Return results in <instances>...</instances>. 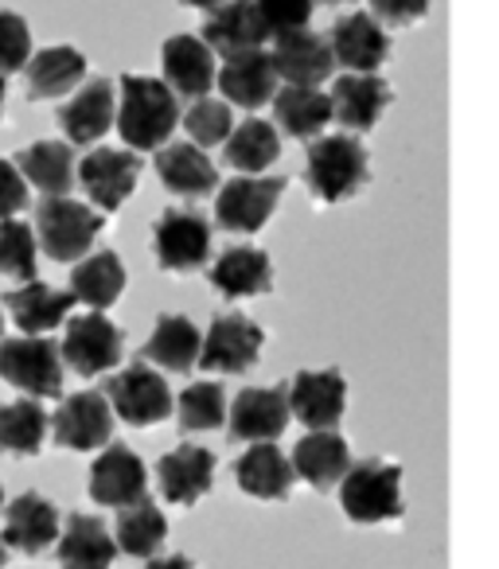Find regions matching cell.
I'll list each match as a JSON object with an SVG mask.
<instances>
[{
    "label": "cell",
    "mask_w": 499,
    "mask_h": 569,
    "mask_svg": "<svg viewBox=\"0 0 499 569\" xmlns=\"http://www.w3.org/2000/svg\"><path fill=\"white\" fill-rule=\"evenodd\" d=\"M180 126V98L152 74H126L121 79V110L118 129L129 149H160L168 144L172 129Z\"/></svg>",
    "instance_id": "6da1fadb"
},
{
    "label": "cell",
    "mask_w": 499,
    "mask_h": 569,
    "mask_svg": "<svg viewBox=\"0 0 499 569\" xmlns=\"http://www.w3.org/2000/svg\"><path fill=\"white\" fill-rule=\"evenodd\" d=\"M305 183L317 203H343L367 183V149L356 133L312 137Z\"/></svg>",
    "instance_id": "7a4b0ae2"
},
{
    "label": "cell",
    "mask_w": 499,
    "mask_h": 569,
    "mask_svg": "<svg viewBox=\"0 0 499 569\" xmlns=\"http://www.w3.org/2000/svg\"><path fill=\"white\" fill-rule=\"evenodd\" d=\"M340 507L351 522H387L402 515V468L390 460H351L340 480Z\"/></svg>",
    "instance_id": "3957f363"
},
{
    "label": "cell",
    "mask_w": 499,
    "mask_h": 569,
    "mask_svg": "<svg viewBox=\"0 0 499 569\" xmlns=\"http://www.w3.org/2000/svg\"><path fill=\"white\" fill-rule=\"evenodd\" d=\"M106 219L90 203L71 196H43L36 207V242L56 261H79L102 234Z\"/></svg>",
    "instance_id": "277c9868"
},
{
    "label": "cell",
    "mask_w": 499,
    "mask_h": 569,
    "mask_svg": "<svg viewBox=\"0 0 499 569\" xmlns=\"http://www.w3.org/2000/svg\"><path fill=\"white\" fill-rule=\"evenodd\" d=\"M0 379L24 390L28 398H59L63 395V356L56 340L43 336H0Z\"/></svg>",
    "instance_id": "5b68a950"
},
{
    "label": "cell",
    "mask_w": 499,
    "mask_h": 569,
    "mask_svg": "<svg viewBox=\"0 0 499 569\" xmlns=\"http://www.w3.org/2000/svg\"><path fill=\"white\" fill-rule=\"evenodd\" d=\"M102 398L126 426H157L172 413V390L149 363H129L102 382Z\"/></svg>",
    "instance_id": "8992f818"
},
{
    "label": "cell",
    "mask_w": 499,
    "mask_h": 569,
    "mask_svg": "<svg viewBox=\"0 0 499 569\" xmlns=\"http://www.w3.org/2000/svg\"><path fill=\"white\" fill-rule=\"evenodd\" d=\"M286 183V176H234L219 188L214 222L230 234H255L270 222Z\"/></svg>",
    "instance_id": "52a82bcc"
},
{
    "label": "cell",
    "mask_w": 499,
    "mask_h": 569,
    "mask_svg": "<svg viewBox=\"0 0 499 569\" xmlns=\"http://www.w3.org/2000/svg\"><path fill=\"white\" fill-rule=\"evenodd\" d=\"M121 351H126V336L113 325L106 312H82V317L67 320L63 336V363L71 367L82 379H94L102 371H113L121 363Z\"/></svg>",
    "instance_id": "ba28073f"
},
{
    "label": "cell",
    "mask_w": 499,
    "mask_h": 569,
    "mask_svg": "<svg viewBox=\"0 0 499 569\" xmlns=\"http://www.w3.org/2000/svg\"><path fill=\"white\" fill-rule=\"evenodd\" d=\"M266 332L242 312H222L211 320L203 343H199V359L196 363L203 371H222V375H242L258 363L262 356Z\"/></svg>",
    "instance_id": "9c48e42d"
},
{
    "label": "cell",
    "mask_w": 499,
    "mask_h": 569,
    "mask_svg": "<svg viewBox=\"0 0 499 569\" xmlns=\"http://www.w3.org/2000/svg\"><path fill=\"white\" fill-rule=\"evenodd\" d=\"M152 250L157 261L172 273H188L199 269L211 258V219L188 207H164L152 230Z\"/></svg>",
    "instance_id": "30bf717a"
},
{
    "label": "cell",
    "mask_w": 499,
    "mask_h": 569,
    "mask_svg": "<svg viewBox=\"0 0 499 569\" xmlns=\"http://www.w3.org/2000/svg\"><path fill=\"white\" fill-rule=\"evenodd\" d=\"M82 191L90 196V203L98 211H118L137 188V176H141V157L126 149H94L74 164Z\"/></svg>",
    "instance_id": "8fae6325"
},
{
    "label": "cell",
    "mask_w": 499,
    "mask_h": 569,
    "mask_svg": "<svg viewBox=\"0 0 499 569\" xmlns=\"http://www.w3.org/2000/svg\"><path fill=\"white\" fill-rule=\"evenodd\" d=\"M289 418L301 421L309 433L336 429V421L348 410V382L340 371H301L286 387Z\"/></svg>",
    "instance_id": "7c38bea8"
},
{
    "label": "cell",
    "mask_w": 499,
    "mask_h": 569,
    "mask_svg": "<svg viewBox=\"0 0 499 569\" xmlns=\"http://www.w3.org/2000/svg\"><path fill=\"white\" fill-rule=\"evenodd\" d=\"M273 71L278 79H286L289 87H320L332 79L336 59L325 36H317L312 28H289V32H273Z\"/></svg>",
    "instance_id": "4fadbf2b"
},
{
    "label": "cell",
    "mask_w": 499,
    "mask_h": 569,
    "mask_svg": "<svg viewBox=\"0 0 499 569\" xmlns=\"http://www.w3.org/2000/svg\"><path fill=\"white\" fill-rule=\"evenodd\" d=\"M199 40L211 48V56L219 51L222 59H230L238 51H258L266 40H273V32L266 28L255 0H222V4L207 9Z\"/></svg>",
    "instance_id": "5bb4252c"
},
{
    "label": "cell",
    "mask_w": 499,
    "mask_h": 569,
    "mask_svg": "<svg viewBox=\"0 0 499 569\" xmlns=\"http://www.w3.org/2000/svg\"><path fill=\"white\" fill-rule=\"evenodd\" d=\"M51 433L63 449L90 452L98 445H110L113 437V410L102 398V390H79L67 402H59L51 418Z\"/></svg>",
    "instance_id": "9a60e30c"
},
{
    "label": "cell",
    "mask_w": 499,
    "mask_h": 569,
    "mask_svg": "<svg viewBox=\"0 0 499 569\" xmlns=\"http://www.w3.org/2000/svg\"><path fill=\"white\" fill-rule=\"evenodd\" d=\"M328 48H332L336 63H343L351 74H379V67L390 56V36L382 32L371 12H348L332 24Z\"/></svg>",
    "instance_id": "2e32d148"
},
{
    "label": "cell",
    "mask_w": 499,
    "mask_h": 569,
    "mask_svg": "<svg viewBox=\"0 0 499 569\" xmlns=\"http://www.w3.org/2000/svg\"><path fill=\"white\" fill-rule=\"evenodd\" d=\"M230 441H273L289 426L286 387H246L230 406Z\"/></svg>",
    "instance_id": "e0dca14e"
},
{
    "label": "cell",
    "mask_w": 499,
    "mask_h": 569,
    "mask_svg": "<svg viewBox=\"0 0 499 569\" xmlns=\"http://www.w3.org/2000/svg\"><path fill=\"white\" fill-rule=\"evenodd\" d=\"M149 491V468L126 445H110L90 468V499L102 507H129Z\"/></svg>",
    "instance_id": "ac0fdd59"
},
{
    "label": "cell",
    "mask_w": 499,
    "mask_h": 569,
    "mask_svg": "<svg viewBox=\"0 0 499 569\" xmlns=\"http://www.w3.org/2000/svg\"><path fill=\"white\" fill-rule=\"evenodd\" d=\"M0 542L20 553L40 558L51 542H59V507L43 499L40 491H24L4 507V535Z\"/></svg>",
    "instance_id": "d6986e66"
},
{
    "label": "cell",
    "mask_w": 499,
    "mask_h": 569,
    "mask_svg": "<svg viewBox=\"0 0 499 569\" xmlns=\"http://www.w3.org/2000/svg\"><path fill=\"white\" fill-rule=\"evenodd\" d=\"M157 480L168 503L191 507L211 491L214 480V452L203 445H176L172 452L157 460Z\"/></svg>",
    "instance_id": "ffe728a7"
},
{
    "label": "cell",
    "mask_w": 499,
    "mask_h": 569,
    "mask_svg": "<svg viewBox=\"0 0 499 569\" xmlns=\"http://www.w3.org/2000/svg\"><path fill=\"white\" fill-rule=\"evenodd\" d=\"M214 79H219V90L227 94V102L246 106V110H262L278 94V71H273V59L266 48L230 56Z\"/></svg>",
    "instance_id": "44dd1931"
},
{
    "label": "cell",
    "mask_w": 499,
    "mask_h": 569,
    "mask_svg": "<svg viewBox=\"0 0 499 569\" xmlns=\"http://www.w3.org/2000/svg\"><path fill=\"white\" fill-rule=\"evenodd\" d=\"M328 98H332V118L343 126V133H367L395 94H390V82L379 74H340Z\"/></svg>",
    "instance_id": "7402d4cb"
},
{
    "label": "cell",
    "mask_w": 499,
    "mask_h": 569,
    "mask_svg": "<svg viewBox=\"0 0 499 569\" xmlns=\"http://www.w3.org/2000/svg\"><path fill=\"white\" fill-rule=\"evenodd\" d=\"M160 59H164V87L176 98L199 102L214 87V56L199 36H168Z\"/></svg>",
    "instance_id": "603a6c76"
},
{
    "label": "cell",
    "mask_w": 499,
    "mask_h": 569,
    "mask_svg": "<svg viewBox=\"0 0 499 569\" xmlns=\"http://www.w3.org/2000/svg\"><path fill=\"white\" fill-rule=\"evenodd\" d=\"M113 82L110 79H94L71 98V102L59 106L56 121L63 126L67 144H94L110 133L113 126Z\"/></svg>",
    "instance_id": "cb8c5ba5"
},
{
    "label": "cell",
    "mask_w": 499,
    "mask_h": 569,
    "mask_svg": "<svg viewBox=\"0 0 499 569\" xmlns=\"http://www.w3.org/2000/svg\"><path fill=\"white\" fill-rule=\"evenodd\" d=\"M211 284L227 297V301L270 293L273 289L270 253L255 250V246H230V250H222L219 261L211 266Z\"/></svg>",
    "instance_id": "d4e9b609"
},
{
    "label": "cell",
    "mask_w": 499,
    "mask_h": 569,
    "mask_svg": "<svg viewBox=\"0 0 499 569\" xmlns=\"http://www.w3.org/2000/svg\"><path fill=\"white\" fill-rule=\"evenodd\" d=\"M157 176L172 196H183V199H203L219 188V172H214L211 157H207L203 149H196L191 141L160 144Z\"/></svg>",
    "instance_id": "484cf974"
},
{
    "label": "cell",
    "mask_w": 499,
    "mask_h": 569,
    "mask_svg": "<svg viewBox=\"0 0 499 569\" xmlns=\"http://www.w3.org/2000/svg\"><path fill=\"white\" fill-rule=\"evenodd\" d=\"M234 480L246 496H255V499H289L297 472L278 445L258 441L234 460Z\"/></svg>",
    "instance_id": "4316f807"
},
{
    "label": "cell",
    "mask_w": 499,
    "mask_h": 569,
    "mask_svg": "<svg viewBox=\"0 0 499 569\" xmlns=\"http://www.w3.org/2000/svg\"><path fill=\"white\" fill-rule=\"evenodd\" d=\"M28 74V102H43V98H63L87 79V56L67 43H51L40 48L24 67Z\"/></svg>",
    "instance_id": "83f0119b"
},
{
    "label": "cell",
    "mask_w": 499,
    "mask_h": 569,
    "mask_svg": "<svg viewBox=\"0 0 499 569\" xmlns=\"http://www.w3.org/2000/svg\"><path fill=\"white\" fill-rule=\"evenodd\" d=\"M289 465H293V472L301 476V480H309L317 491H328L332 483H340L343 472L351 468V449L340 433L320 429V433H309L293 445Z\"/></svg>",
    "instance_id": "f1b7e54d"
},
{
    "label": "cell",
    "mask_w": 499,
    "mask_h": 569,
    "mask_svg": "<svg viewBox=\"0 0 499 569\" xmlns=\"http://www.w3.org/2000/svg\"><path fill=\"white\" fill-rule=\"evenodd\" d=\"M12 320L24 336H43L51 328H59L67 320V312L74 309V297L67 289H51L48 281H24L20 289L4 293Z\"/></svg>",
    "instance_id": "f546056e"
},
{
    "label": "cell",
    "mask_w": 499,
    "mask_h": 569,
    "mask_svg": "<svg viewBox=\"0 0 499 569\" xmlns=\"http://www.w3.org/2000/svg\"><path fill=\"white\" fill-rule=\"evenodd\" d=\"M118 558V542H113L110 527L98 515L74 511L67 519L63 542H59V566L63 569H110Z\"/></svg>",
    "instance_id": "4dcf8cb0"
},
{
    "label": "cell",
    "mask_w": 499,
    "mask_h": 569,
    "mask_svg": "<svg viewBox=\"0 0 499 569\" xmlns=\"http://www.w3.org/2000/svg\"><path fill=\"white\" fill-rule=\"evenodd\" d=\"M17 172L24 183L40 188L43 196H71L74 188V144L67 141H36L17 152Z\"/></svg>",
    "instance_id": "1f68e13d"
},
{
    "label": "cell",
    "mask_w": 499,
    "mask_h": 569,
    "mask_svg": "<svg viewBox=\"0 0 499 569\" xmlns=\"http://www.w3.org/2000/svg\"><path fill=\"white\" fill-rule=\"evenodd\" d=\"M199 343H203V332H199L188 317L168 312V317L157 320L152 336L144 340L141 363H157L160 371H183L188 375L199 359Z\"/></svg>",
    "instance_id": "d6a6232c"
},
{
    "label": "cell",
    "mask_w": 499,
    "mask_h": 569,
    "mask_svg": "<svg viewBox=\"0 0 499 569\" xmlns=\"http://www.w3.org/2000/svg\"><path fill=\"white\" fill-rule=\"evenodd\" d=\"M273 121L297 141H312L332 121V98L317 87H286L273 94Z\"/></svg>",
    "instance_id": "836d02e7"
},
{
    "label": "cell",
    "mask_w": 499,
    "mask_h": 569,
    "mask_svg": "<svg viewBox=\"0 0 499 569\" xmlns=\"http://www.w3.org/2000/svg\"><path fill=\"white\" fill-rule=\"evenodd\" d=\"M121 289H126V266H121V258L113 250H98L94 258H82L79 266H74L71 289H67V293H71L74 301L90 305L94 312H102L118 301Z\"/></svg>",
    "instance_id": "e575fe53"
},
{
    "label": "cell",
    "mask_w": 499,
    "mask_h": 569,
    "mask_svg": "<svg viewBox=\"0 0 499 569\" xmlns=\"http://www.w3.org/2000/svg\"><path fill=\"white\" fill-rule=\"evenodd\" d=\"M164 538H168V519L149 496L118 511V535H113V542L129 558H157Z\"/></svg>",
    "instance_id": "d590c367"
},
{
    "label": "cell",
    "mask_w": 499,
    "mask_h": 569,
    "mask_svg": "<svg viewBox=\"0 0 499 569\" xmlns=\"http://www.w3.org/2000/svg\"><path fill=\"white\" fill-rule=\"evenodd\" d=\"M51 429V418L36 398L0 406V449L12 457H36L43 449V437Z\"/></svg>",
    "instance_id": "8d00e7d4"
},
{
    "label": "cell",
    "mask_w": 499,
    "mask_h": 569,
    "mask_svg": "<svg viewBox=\"0 0 499 569\" xmlns=\"http://www.w3.org/2000/svg\"><path fill=\"white\" fill-rule=\"evenodd\" d=\"M278 157H281V133L273 121L250 118L238 129H230V137H227V164L230 168L255 176V172H262V168H270Z\"/></svg>",
    "instance_id": "74e56055"
},
{
    "label": "cell",
    "mask_w": 499,
    "mask_h": 569,
    "mask_svg": "<svg viewBox=\"0 0 499 569\" xmlns=\"http://www.w3.org/2000/svg\"><path fill=\"white\" fill-rule=\"evenodd\" d=\"M176 413H180L183 433H203V429H219L227 421V395L219 382L203 379L191 382L180 398H176Z\"/></svg>",
    "instance_id": "f35d334b"
},
{
    "label": "cell",
    "mask_w": 499,
    "mask_h": 569,
    "mask_svg": "<svg viewBox=\"0 0 499 569\" xmlns=\"http://www.w3.org/2000/svg\"><path fill=\"white\" fill-rule=\"evenodd\" d=\"M40 242H36L32 227L20 219H0V273L20 277V281H36V258Z\"/></svg>",
    "instance_id": "ab89813d"
},
{
    "label": "cell",
    "mask_w": 499,
    "mask_h": 569,
    "mask_svg": "<svg viewBox=\"0 0 499 569\" xmlns=\"http://www.w3.org/2000/svg\"><path fill=\"white\" fill-rule=\"evenodd\" d=\"M188 126V137L196 149H211V144L227 141L230 129H234V113H230V102H219V98H199L188 110V118H180Z\"/></svg>",
    "instance_id": "60d3db41"
},
{
    "label": "cell",
    "mask_w": 499,
    "mask_h": 569,
    "mask_svg": "<svg viewBox=\"0 0 499 569\" xmlns=\"http://www.w3.org/2000/svg\"><path fill=\"white\" fill-rule=\"evenodd\" d=\"M32 59V32L20 12H0V74H17Z\"/></svg>",
    "instance_id": "b9f144b4"
},
{
    "label": "cell",
    "mask_w": 499,
    "mask_h": 569,
    "mask_svg": "<svg viewBox=\"0 0 499 569\" xmlns=\"http://www.w3.org/2000/svg\"><path fill=\"white\" fill-rule=\"evenodd\" d=\"M270 32H289V28H305L312 20L317 0H255Z\"/></svg>",
    "instance_id": "7bdbcfd3"
},
{
    "label": "cell",
    "mask_w": 499,
    "mask_h": 569,
    "mask_svg": "<svg viewBox=\"0 0 499 569\" xmlns=\"http://www.w3.org/2000/svg\"><path fill=\"white\" fill-rule=\"evenodd\" d=\"M28 207V183L12 160H0V219H12Z\"/></svg>",
    "instance_id": "ee69618b"
},
{
    "label": "cell",
    "mask_w": 499,
    "mask_h": 569,
    "mask_svg": "<svg viewBox=\"0 0 499 569\" xmlns=\"http://www.w3.org/2000/svg\"><path fill=\"white\" fill-rule=\"evenodd\" d=\"M429 12V0H371V17L390 28H406Z\"/></svg>",
    "instance_id": "f6af8a7d"
},
{
    "label": "cell",
    "mask_w": 499,
    "mask_h": 569,
    "mask_svg": "<svg viewBox=\"0 0 499 569\" xmlns=\"http://www.w3.org/2000/svg\"><path fill=\"white\" fill-rule=\"evenodd\" d=\"M144 569H196V566H191V558H183V553H168V558H149Z\"/></svg>",
    "instance_id": "bcb514c9"
},
{
    "label": "cell",
    "mask_w": 499,
    "mask_h": 569,
    "mask_svg": "<svg viewBox=\"0 0 499 569\" xmlns=\"http://www.w3.org/2000/svg\"><path fill=\"white\" fill-rule=\"evenodd\" d=\"M183 4H191V9H214V4H222V0H183Z\"/></svg>",
    "instance_id": "7dc6e473"
},
{
    "label": "cell",
    "mask_w": 499,
    "mask_h": 569,
    "mask_svg": "<svg viewBox=\"0 0 499 569\" xmlns=\"http://www.w3.org/2000/svg\"><path fill=\"white\" fill-rule=\"evenodd\" d=\"M4 561H9V546L0 542V569H4Z\"/></svg>",
    "instance_id": "c3c4849f"
},
{
    "label": "cell",
    "mask_w": 499,
    "mask_h": 569,
    "mask_svg": "<svg viewBox=\"0 0 499 569\" xmlns=\"http://www.w3.org/2000/svg\"><path fill=\"white\" fill-rule=\"evenodd\" d=\"M0 113H4V74H0Z\"/></svg>",
    "instance_id": "681fc988"
},
{
    "label": "cell",
    "mask_w": 499,
    "mask_h": 569,
    "mask_svg": "<svg viewBox=\"0 0 499 569\" xmlns=\"http://www.w3.org/2000/svg\"><path fill=\"white\" fill-rule=\"evenodd\" d=\"M0 336H4V317H0Z\"/></svg>",
    "instance_id": "f907efd6"
},
{
    "label": "cell",
    "mask_w": 499,
    "mask_h": 569,
    "mask_svg": "<svg viewBox=\"0 0 499 569\" xmlns=\"http://www.w3.org/2000/svg\"><path fill=\"white\" fill-rule=\"evenodd\" d=\"M325 4H340V0H325Z\"/></svg>",
    "instance_id": "816d5d0a"
},
{
    "label": "cell",
    "mask_w": 499,
    "mask_h": 569,
    "mask_svg": "<svg viewBox=\"0 0 499 569\" xmlns=\"http://www.w3.org/2000/svg\"><path fill=\"white\" fill-rule=\"evenodd\" d=\"M0 503H4V491H0Z\"/></svg>",
    "instance_id": "f5cc1de1"
}]
</instances>
